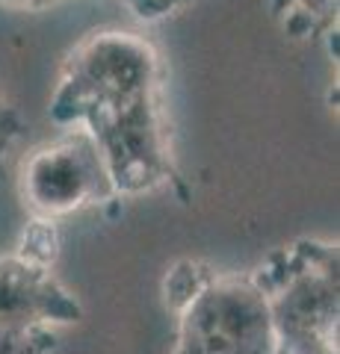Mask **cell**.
<instances>
[{"label":"cell","mask_w":340,"mask_h":354,"mask_svg":"<svg viewBox=\"0 0 340 354\" xmlns=\"http://www.w3.org/2000/svg\"><path fill=\"white\" fill-rule=\"evenodd\" d=\"M21 133H24V118L6 101V95L0 92V174H3V165H6V153L21 139Z\"/></svg>","instance_id":"cell-8"},{"label":"cell","mask_w":340,"mask_h":354,"mask_svg":"<svg viewBox=\"0 0 340 354\" xmlns=\"http://www.w3.org/2000/svg\"><path fill=\"white\" fill-rule=\"evenodd\" d=\"M175 354H186V351H181V348H175Z\"/></svg>","instance_id":"cell-11"},{"label":"cell","mask_w":340,"mask_h":354,"mask_svg":"<svg viewBox=\"0 0 340 354\" xmlns=\"http://www.w3.org/2000/svg\"><path fill=\"white\" fill-rule=\"evenodd\" d=\"M57 248H60V236H57L53 221L51 218H33V225L24 230V236H21L18 254L33 260V263L53 266V260H57Z\"/></svg>","instance_id":"cell-7"},{"label":"cell","mask_w":340,"mask_h":354,"mask_svg":"<svg viewBox=\"0 0 340 354\" xmlns=\"http://www.w3.org/2000/svg\"><path fill=\"white\" fill-rule=\"evenodd\" d=\"M18 186L30 213L51 221L86 207L116 204L122 198L89 130H69L60 139L39 145L21 162Z\"/></svg>","instance_id":"cell-3"},{"label":"cell","mask_w":340,"mask_h":354,"mask_svg":"<svg viewBox=\"0 0 340 354\" xmlns=\"http://www.w3.org/2000/svg\"><path fill=\"white\" fill-rule=\"evenodd\" d=\"M269 9L290 39H323L337 27L340 0H269Z\"/></svg>","instance_id":"cell-5"},{"label":"cell","mask_w":340,"mask_h":354,"mask_svg":"<svg viewBox=\"0 0 340 354\" xmlns=\"http://www.w3.org/2000/svg\"><path fill=\"white\" fill-rule=\"evenodd\" d=\"M276 334V354H337L340 260L337 245L296 239L251 272Z\"/></svg>","instance_id":"cell-1"},{"label":"cell","mask_w":340,"mask_h":354,"mask_svg":"<svg viewBox=\"0 0 340 354\" xmlns=\"http://www.w3.org/2000/svg\"><path fill=\"white\" fill-rule=\"evenodd\" d=\"M160 92L163 62L154 44L127 30H101L65 57L51 97V121L89 124Z\"/></svg>","instance_id":"cell-2"},{"label":"cell","mask_w":340,"mask_h":354,"mask_svg":"<svg viewBox=\"0 0 340 354\" xmlns=\"http://www.w3.org/2000/svg\"><path fill=\"white\" fill-rule=\"evenodd\" d=\"M83 316L80 301L53 278L51 266L21 254H0V328L71 325Z\"/></svg>","instance_id":"cell-4"},{"label":"cell","mask_w":340,"mask_h":354,"mask_svg":"<svg viewBox=\"0 0 340 354\" xmlns=\"http://www.w3.org/2000/svg\"><path fill=\"white\" fill-rule=\"evenodd\" d=\"M125 3L130 12L142 21H160L172 12H178V9H184L186 3H193V0H125Z\"/></svg>","instance_id":"cell-9"},{"label":"cell","mask_w":340,"mask_h":354,"mask_svg":"<svg viewBox=\"0 0 340 354\" xmlns=\"http://www.w3.org/2000/svg\"><path fill=\"white\" fill-rule=\"evenodd\" d=\"M0 3H6V6H12V9H45L51 3H57V0H0Z\"/></svg>","instance_id":"cell-10"},{"label":"cell","mask_w":340,"mask_h":354,"mask_svg":"<svg viewBox=\"0 0 340 354\" xmlns=\"http://www.w3.org/2000/svg\"><path fill=\"white\" fill-rule=\"evenodd\" d=\"M53 348H57V334L51 325L0 328V354H51Z\"/></svg>","instance_id":"cell-6"}]
</instances>
